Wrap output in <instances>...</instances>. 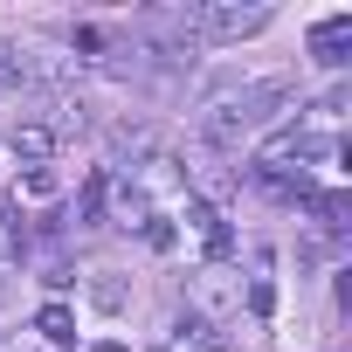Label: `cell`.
<instances>
[{
  "mask_svg": "<svg viewBox=\"0 0 352 352\" xmlns=\"http://www.w3.org/2000/svg\"><path fill=\"white\" fill-rule=\"evenodd\" d=\"M276 104H290V83H263V90H249V97H221V104L201 118V145L235 152L249 131H263V124H276V118H283Z\"/></svg>",
  "mask_w": 352,
  "mask_h": 352,
  "instance_id": "1",
  "label": "cell"
},
{
  "mask_svg": "<svg viewBox=\"0 0 352 352\" xmlns=\"http://www.w3.org/2000/svg\"><path fill=\"white\" fill-rule=\"evenodd\" d=\"M187 35H208V42H235V35H256L270 21V8H201V14H180Z\"/></svg>",
  "mask_w": 352,
  "mask_h": 352,
  "instance_id": "2",
  "label": "cell"
},
{
  "mask_svg": "<svg viewBox=\"0 0 352 352\" xmlns=\"http://www.w3.org/2000/svg\"><path fill=\"white\" fill-rule=\"evenodd\" d=\"M345 49H352V14H331V21H318V28H311V56H318V63H331V69H338V63H345Z\"/></svg>",
  "mask_w": 352,
  "mask_h": 352,
  "instance_id": "3",
  "label": "cell"
},
{
  "mask_svg": "<svg viewBox=\"0 0 352 352\" xmlns=\"http://www.w3.org/2000/svg\"><path fill=\"white\" fill-rule=\"evenodd\" d=\"M8 145H14L21 159H35V166H42V159L56 152V124H14V131H8Z\"/></svg>",
  "mask_w": 352,
  "mask_h": 352,
  "instance_id": "4",
  "label": "cell"
},
{
  "mask_svg": "<svg viewBox=\"0 0 352 352\" xmlns=\"http://www.w3.org/2000/svg\"><path fill=\"white\" fill-rule=\"evenodd\" d=\"M311 214H318L324 228H345V214H352V194H345V187H324V194H311Z\"/></svg>",
  "mask_w": 352,
  "mask_h": 352,
  "instance_id": "5",
  "label": "cell"
},
{
  "mask_svg": "<svg viewBox=\"0 0 352 352\" xmlns=\"http://www.w3.org/2000/svg\"><path fill=\"white\" fill-rule=\"evenodd\" d=\"M35 331H42L49 345H76V318H69L63 304H42V318H35Z\"/></svg>",
  "mask_w": 352,
  "mask_h": 352,
  "instance_id": "6",
  "label": "cell"
},
{
  "mask_svg": "<svg viewBox=\"0 0 352 352\" xmlns=\"http://www.w3.org/2000/svg\"><path fill=\"white\" fill-rule=\"evenodd\" d=\"M21 194H28V201H49V194H56V173H49V166H28V173H21Z\"/></svg>",
  "mask_w": 352,
  "mask_h": 352,
  "instance_id": "7",
  "label": "cell"
},
{
  "mask_svg": "<svg viewBox=\"0 0 352 352\" xmlns=\"http://www.w3.org/2000/svg\"><path fill=\"white\" fill-rule=\"evenodd\" d=\"M104 194H111V173H90V187H83V221L104 214Z\"/></svg>",
  "mask_w": 352,
  "mask_h": 352,
  "instance_id": "8",
  "label": "cell"
},
{
  "mask_svg": "<svg viewBox=\"0 0 352 352\" xmlns=\"http://www.w3.org/2000/svg\"><path fill=\"white\" fill-rule=\"evenodd\" d=\"M249 311H256V318H270V311H276V283H263V276H256V283H249Z\"/></svg>",
  "mask_w": 352,
  "mask_h": 352,
  "instance_id": "9",
  "label": "cell"
},
{
  "mask_svg": "<svg viewBox=\"0 0 352 352\" xmlns=\"http://www.w3.org/2000/svg\"><path fill=\"white\" fill-rule=\"evenodd\" d=\"M21 76H28V63H21L14 49H0V90H8V83H21Z\"/></svg>",
  "mask_w": 352,
  "mask_h": 352,
  "instance_id": "10",
  "label": "cell"
},
{
  "mask_svg": "<svg viewBox=\"0 0 352 352\" xmlns=\"http://www.w3.org/2000/svg\"><path fill=\"white\" fill-rule=\"evenodd\" d=\"M145 242H152V249L166 256V249H173V242H180V235H173V221H145Z\"/></svg>",
  "mask_w": 352,
  "mask_h": 352,
  "instance_id": "11",
  "label": "cell"
},
{
  "mask_svg": "<svg viewBox=\"0 0 352 352\" xmlns=\"http://www.w3.org/2000/svg\"><path fill=\"white\" fill-rule=\"evenodd\" d=\"M90 352H124V345H118V338H104V345H90Z\"/></svg>",
  "mask_w": 352,
  "mask_h": 352,
  "instance_id": "12",
  "label": "cell"
},
{
  "mask_svg": "<svg viewBox=\"0 0 352 352\" xmlns=\"http://www.w3.org/2000/svg\"><path fill=\"white\" fill-rule=\"evenodd\" d=\"M0 228H8V214H0Z\"/></svg>",
  "mask_w": 352,
  "mask_h": 352,
  "instance_id": "13",
  "label": "cell"
}]
</instances>
